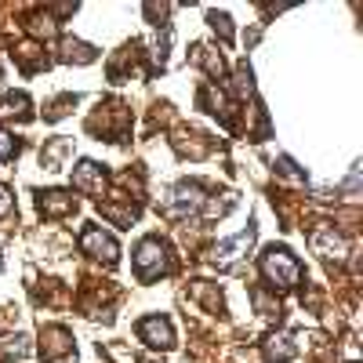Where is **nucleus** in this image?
Masks as SVG:
<instances>
[{
  "label": "nucleus",
  "instance_id": "nucleus-1",
  "mask_svg": "<svg viewBox=\"0 0 363 363\" xmlns=\"http://www.w3.org/2000/svg\"><path fill=\"white\" fill-rule=\"evenodd\" d=\"M262 277H265L272 287L291 291V287L301 280V265H298V258H294L287 247H269V251L262 255Z\"/></svg>",
  "mask_w": 363,
  "mask_h": 363
},
{
  "label": "nucleus",
  "instance_id": "nucleus-2",
  "mask_svg": "<svg viewBox=\"0 0 363 363\" xmlns=\"http://www.w3.org/2000/svg\"><path fill=\"white\" fill-rule=\"evenodd\" d=\"M167 269H171V258H167V244H164V240L160 236L142 240L138 251H135V272H138V280L149 284V280L164 277Z\"/></svg>",
  "mask_w": 363,
  "mask_h": 363
},
{
  "label": "nucleus",
  "instance_id": "nucleus-3",
  "mask_svg": "<svg viewBox=\"0 0 363 363\" xmlns=\"http://www.w3.org/2000/svg\"><path fill=\"white\" fill-rule=\"evenodd\" d=\"M203 193H200V186H193V182H182V186H174L171 189V196L164 200V211L171 218H186V215H196V211L203 207Z\"/></svg>",
  "mask_w": 363,
  "mask_h": 363
},
{
  "label": "nucleus",
  "instance_id": "nucleus-4",
  "mask_svg": "<svg viewBox=\"0 0 363 363\" xmlns=\"http://www.w3.org/2000/svg\"><path fill=\"white\" fill-rule=\"evenodd\" d=\"M80 247L91 255V258H102L106 265H113L116 262V255H120V247H116V240L109 236V233H102V229H84L80 233Z\"/></svg>",
  "mask_w": 363,
  "mask_h": 363
},
{
  "label": "nucleus",
  "instance_id": "nucleus-5",
  "mask_svg": "<svg viewBox=\"0 0 363 363\" xmlns=\"http://www.w3.org/2000/svg\"><path fill=\"white\" fill-rule=\"evenodd\" d=\"M138 338H142L145 345H153V349H171V345H174V327H171V320H164V316H145V320L138 323Z\"/></svg>",
  "mask_w": 363,
  "mask_h": 363
},
{
  "label": "nucleus",
  "instance_id": "nucleus-6",
  "mask_svg": "<svg viewBox=\"0 0 363 363\" xmlns=\"http://www.w3.org/2000/svg\"><path fill=\"white\" fill-rule=\"evenodd\" d=\"M73 189H80L87 196H102L106 193V171L95 160H80L73 171Z\"/></svg>",
  "mask_w": 363,
  "mask_h": 363
},
{
  "label": "nucleus",
  "instance_id": "nucleus-7",
  "mask_svg": "<svg viewBox=\"0 0 363 363\" xmlns=\"http://www.w3.org/2000/svg\"><path fill=\"white\" fill-rule=\"evenodd\" d=\"M40 356H44V363H66V359H73V342H69V335L62 327H48L44 330Z\"/></svg>",
  "mask_w": 363,
  "mask_h": 363
},
{
  "label": "nucleus",
  "instance_id": "nucleus-8",
  "mask_svg": "<svg viewBox=\"0 0 363 363\" xmlns=\"http://www.w3.org/2000/svg\"><path fill=\"white\" fill-rule=\"evenodd\" d=\"M255 244V225H247L244 233H236L233 240H222V244H215V262H236L240 255H247V247Z\"/></svg>",
  "mask_w": 363,
  "mask_h": 363
},
{
  "label": "nucleus",
  "instance_id": "nucleus-9",
  "mask_svg": "<svg viewBox=\"0 0 363 363\" xmlns=\"http://www.w3.org/2000/svg\"><path fill=\"white\" fill-rule=\"evenodd\" d=\"M313 247H316V255H323V258H335V262H342L345 255H349V247H345V240L330 229V225H323V229H316L313 233Z\"/></svg>",
  "mask_w": 363,
  "mask_h": 363
},
{
  "label": "nucleus",
  "instance_id": "nucleus-10",
  "mask_svg": "<svg viewBox=\"0 0 363 363\" xmlns=\"http://www.w3.org/2000/svg\"><path fill=\"white\" fill-rule=\"evenodd\" d=\"M37 207H40V215H44V218H62V215H69L77 203H73L69 193L48 189V193H37Z\"/></svg>",
  "mask_w": 363,
  "mask_h": 363
},
{
  "label": "nucleus",
  "instance_id": "nucleus-11",
  "mask_svg": "<svg viewBox=\"0 0 363 363\" xmlns=\"http://www.w3.org/2000/svg\"><path fill=\"white\" fill-rule=\"evenodd\" d=\"M265 363H287V359H294V342H291V335H269L265 338Z\"/></svg>",
  "mask_w": 363,
  "mask_h": 363
},
{
  "label": "nucleus",
  "instance_id": "nucleus-12",
  "mask_svg": "<svg viewBox=\"0 0 363 363\" xmlns=\"http://www.w3.org/2000/svg\"><path fill=\"white\" fill-rule=\"evenodd\" d=\"M66 62H95V48H87V44H73L66 40Z\"/></svg>",
  "mask_w": 363,
  "mask_h": 363
},
{
  "label": "nucleus",
  "instance_id": "nucleus-13",
  "mask_svg": "<svg viewBox=\"0 0 363 363\" xmlns=\"http://www.w3.org/2000/svg\"><path fill=\"white\" fill-rule=\"evenodd\" d=\"M26 106H29V99L26 95H8L4 102H0V113H4V116H26Z\"/></svg>",
  "mask_w": 363,
  "mask_h": 363
},
{
  "label": "nucleus",
  "instance_id": "nucleus-14",
  "mask_svg": "<svg viewBox=\"0 0 363 363\" xmlns=\"http://www.w3.org/2000/svg\"><path fill=\"white\" fill-rule=\"evenodd\" d=\"M15 149H18V142L8 135V131H0V160H8V157H15Z\"/></svg>",
  "mask_w": 363,
  "mask_h": 363
},
{
  "label": "nucleus",
  "instance_id": "nucleus-15",
  "mask_svg": "<svg viewBox=\"0 0 363 363\" xmlns=\"http://www.w3.org/2000/svg\"><path fill=\"white\" fill-rule=\"evenodd\" d=\"M207 18H211V26H215V29H218V33L225 37V40L233 37V29H229V18H225V15H218V11H211Z\"/></svg>",
  "mask_w": 363,
  "mask_h": 363
},
{
  "label": "nucleus",
  "instance_id": "nucleus-16",
  "mask_svg": "<svg viewBox=\"0 0 363 363\" xmlns=\"http://www.w3.org/2000/svg\"><path fill=\"white\" fill-rule=\"evenodd\" d=\"M8 211H11V193H8L4 186H0V218H4Z\"/></svg>",
  "mask_w": 363,
  "mask_h": 363
}]
</instances>
